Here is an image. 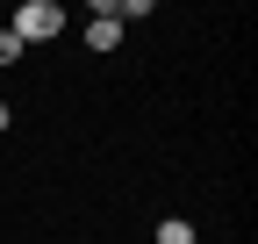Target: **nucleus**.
<instances>
[{"label": "nucleus", "instance_id": "4", "mask_svg": "<svg viewBox=\"0 0 258 244\" xmlns=\"http://www.w3.org/2000/svg\"><path fill=\"white\" fill-rule=\"evenodd\" d=\"M15 57H22V36H15V29H0V65H15Z\"/></svg>", "mask_w": 258, "mask_h": 244}, {"label": "nucleus", "instance_id": "3", "mask_svg": "<svg viewBox=\"0 0 258 244\" xmlns=\"http://www.w3.org/2000/svg\"><path fill=\"white\" fill-rule=\"evenodd\" d=\"M158 244H194V223H179V216H165V223H158Z\"/></svg>", "mask_w": 258, "mask_h": 244}, {"label": "nucleus", "instance_id": "2", "mask_svg": "<svg viewBox=\"0 0 258 244\" xmlns=\"http://www.w3.org/2000/svg\"><path fill=\"white\" fill-rule=\"evenodd\" d=\"M86 43H93V50H115V43H122V15H115V0H101V8H93Z\"/></svg>", "mask_w": 258, "mask_h": 244}, {"label": "nucleus", "instance_id": "5", "mask_svg": "<svg viewBox=\"0 0 258 244\" xmlns=\"http://www.w3.org/2000/svg\"><path fill=\"white\" fill-rule=\"evenodd\" d=\"M8 122H15V108H8V101H0V130H8Z\"/></svg>", "mask_w": 258, "mask_h": 244}, {"label": "nucleus", "instance_id": "1", "mask_svg": "<svg viewBox=\"0 0 258 244\" xmlns=\"http://www.w3.org/2000/svg\"><path fill=\"white\" fill-rule=\"evenodd\" d=\"M15 36H22V50L64 36V8H57V0H22V8H15Z\"/></svg>", "mask_w": 258, "mask_h": 244}]
</instances>
